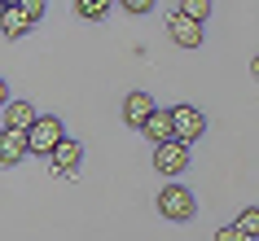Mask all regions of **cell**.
Listing matches in <instances>:
<instances>
[{
    "mask_svg": "<svg viewBox=\"0 0 259 241\" xmlns=\"http://www.w3.org/2000/svg\"><path fill=\"white\" fill-rule=\"evenodd\" d=\"M14 5H18V0H0V9H14Z\"/></svg>",
    "mask_w": 259,
    "mask_h": 241,
    "instance_id": "obj_20",
    "label": "cell"
},
{
    "mask_svg": "<svg viewBox=\"0 0 259 241\" xmlns=\"http://www.w3.org/2000/svg\"><path fill=\"white\" fill-rule=\"evenodd\" d=\"M110 5H114V0H75V14L88 18V22H101V18L110 14Z\"/></svg>",
    "mask_w": 259,
    "mask_h": 241,
    "instance_id": "obj_12",
    "label": "cell"
},
{
    "mask_svg": "<svg viewBox=\"0 0 259 241\" xmlns=\"http://www.w3.org/2000/svg\"><path fill=\"white\" fill-rule=\"evenodd\" d=\"M119 5H123V9H127L132 18H145V14L154 9V0H119Z\"/></svg>",
    "mask_w": 259,
    "mask_h": 241,
    "instance_id": "obj_15",
    "label": "cell"
},
{
    "mask_svg": "<svg viewBox=\"0 0 259 241\" xmlns=\"http://www.w3.org/2000/svg\"><path fill=\"white\" fill-rule=\"evenodd\" d=\"M22 158H27V132H0V167L14 171Z\"/></svg>",
    "mask_w": 259,
    "mask_h": 241,
    "instance_id": "obj_8",
    "label": "cell"
},
{
    "mask_svg": "<svg viewBox=\"0 0 259 241\" xmlns=\"http://www.w3.org/2000/svg\"><path fill=\"white\" fill-rule=\"evenodd\" d=\"M154 171H163V175L189 171V145H180V140H163V145H154Z\"/></svg>",
    "mask_w": 259,
    "mask_h": 241,
    "instance_id": "obj_4",
    "label": "cell"
},
{
    "mask_svg": "<svg viewBox=\"0 0 259 241\" xmlns=\"http://www.w3.org/2000/svg\"><path fill=\"white\" fill-rule=\"evenodd\" d=\"M49 162H53V171H62V175L79 171V162H83V145L75 140V136H62V140H57V149L49 154Z\"/></svg>",
    "mask_w": 259,
    "mask_h": 241,
    "instance_id": "obj_5",
    "label": "cell"
},
{
    "mask_svg": "<svg viewBox=\"0 0 259 241\" xmlns=\"http://www.w3.org/2000/svg\"><path fill=\"white\" fill-rule=\"evenodd\" d=\"M250 75H255V79H259V53L250 57Z\"/></svg>",
    "mask_w": 259,
    "mask_h": 241,
    "instance_id": "obj_19",
    "label": "cell"
},
{
    "mask_svg": "<svg viewBox=\"0 0 259 241\" xmlns=\"http://www.w3.org/2000/svg\"><path fill=\"white\" fill-rule=\"evenodd\" d=\"M66 136V127H62V119L57 114H40V119L27 127V154H35V158H49L57 149V140Z\"/></svg>",
    "mask_w": 259,
    "mask_h": 241,
    "instance_id": "obj_1",
    "label": "cell"
},
{
    "mask_svg": "<svg viewBox=\"0 0 259 241\" xmlns=\"http://www.w3.org/2000/svg\"><path fill=\"white\" fill-rule=\"evenodd\" d=\"M215 241H250V237H246L237 224H229V228H220V232H215Z\"/></svg>",
    "mask_w": 259,
    "mask_h": 241,
    "instance_id": "obj_17",
    "label": "cell"
},
{
    "mask_svg": "<svg viewBox=\"0 0 259 241\" xmlns=\"http://www.w3.org/2000/svg\"><path fill=\"white\" fill-rule=\"evenodd\" d=\"M9 101H14V97H9V83H5V79H0V110H5V106H9Z\"/></svg>",
    "mask_w": 259,
    "mask_h": 241,
    "instance_id": "obj_18",
    "label": "cell"
},
{
    "mask_svg": "<svg viewBox=\"0 0 259 241\" xmlns=\"http://www.w3.org/2000/svg\"><path fill=\"white\" fill-rule=\"evenodd\" d=\"M158 215L171 219V224H189L193 215H198V198H193L185 184H167L158 193Z\"/></svg>",
    "mask_w": 259,
    "mask_h": 241,
    "instance_id": "obj_2",
    "label": "cell"
},
{
    "mask_svg": "<svg viewBox=\"0 0 259 241\" xmlns=\"http://www.w3.org/2000/svg\"><path fill=\"white\" fill-rule=\"evenodd\" d=\"M141 132L150 136L154 145H163V140H171V110H163V106H158V110L150 114V119L141 123Z\"/></svg>",
    "mask_w": 259,
    "mask_h": 241,
    "instance_id": "obj_10",
    "label": "cell"
},
{
    "mask_svg": "<svg viewBox=\"0 0 259 241\" xmlns=\"http://www.w3.org/2000/svg\"><path fill=\"white\" fill-rule=\"evenodd\" d=\"M202 132H206V114L198 106H171V140L193 145Z\"/></svg>",
    "mask_w": 259,
    "mask_h": 241,
    "instance_id": "obj_3",
    "label": "cell"
},
{
    "mask_svg": "<svg viewBox=\"0 0 259 241\" xmlns=\"http://www.w3.org/2000/svg\"><path fill=\"white\" fill-rule=\"evenodd\" d=\"M237 228H242L250 241H259V206H246V211L237 215Z\"/></svg>",
    "mask_w": 259,
    "mask_h": 241,
    "instance_id": "obj_14",
    "label": "cell"
},
{
    "mask_svg": "<svg viewBox=\"0 0 259 241\" xmlns=\"http://www.w3.org/2000/svg\"><path fill=\"white\" fill-rule=\"evenodd\" d=\"M0 114H5V132H27L31 123L40 119V114H35V106H31V101H9V106L0 110Z\"/></svg>",
    "mask_w": 259,
    "mask_h": 241,
    "instance_id": "obj_9",
    "label": "cell"
},
{
    "mask_svg": "<svg viewBox=\"0 0 259 241\" xmlns=\"http://www.w3.org/2000/svg\"><path fill=\"white\" fill-rule=\"evenodd\" d=\"M154 110H158V106H154V97H150V92H141V88L123 97V123H127V127H137V132H141V123L150 119Z\"/></svg>",
    "mask_w": 259,
    "mask_h": 241,
    "instance_id": "obj_6",
    "label": "cell"
},
{
    "mask_svg": "<svg viewBox=\"0 0 259 241\" xmlns=\"http://www.w3.org/2000/svg\"><path fill=\"white\" fill-rule=\"evenodd\" d=\"M35 27V22H31L27 14H22V9H0V31H5V35H9V40H18V35H27V31Z\"/></svg>",
    "mask_w": 259,
    "mask_h": 241,
    "instance_id": "obj_11",
    "label": "cell"
},
{
    "mask_svg": "<svg viewBox=\"0 0 259 241\" xmlns=\"http://www.w3.org/2000/svg\"><path fill=\"white\" fill-rule=\"evenodd\" d=\"M176 14H185L189 22H198V27H202L206 18H211V0H180V9H176Z\"/></svg>",
    "mask_w": 259,
    "mask_h": 241,
    "instance_id": "obj_13",
    "label": "cell"
},
{
    "mask_svg": "<svg viewBox=\"0 0 259 241\" xmlns=\"http://www.w3.org/2000/svg\"><path fill=\"white\" fill-rule=\"evenodd\" d=\"M167 35H171V44H180V49H198V44H202V27H198V22H189L185 14H171Z\"/></svg>",
    "mask_w": 259,
    "mask_h": 241,
    "instance_id": "obj_7",
    "label": "cell"
},
{
    "mask_svg": "<svg viewBox=\"0 0 259 241\" xmlns=\"http://www.w3.org/2000/svg\"><path fill=\"white\" fill-rule=\"evenodd\" d=\"M18 9H22L31 22H40V18H44V0H18Z\"/></svg>",
    "mask_w": 259,
    "mask_h": 241,
    "instance_id": "obj_16",
    "label": "cell"
}]
</instances>
